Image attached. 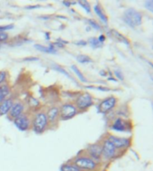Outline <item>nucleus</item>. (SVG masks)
Here are the masks:
<instances>
[{
  "mask_svg": "<svg viewBox=\"0 0 153 171\" xmlns=\"http://www.w3.org/2000/svg\"><path fill=\"white\" fill-rule=\"evenodd\" d=\"M123 21L130 27H137L142 23V14L133 8L127 9L123 14Z\"/></svg>",
  "mask_w": 153,
  "mask_h": 171,
  "instance_id": "nucleus-1",
  "label": "nucleus"
},
{
  "mask_svg": "<svg viewBox=\"0 0 153 171\" xmlns=\"http://www.w3.org/2000/svg\"><path fill=\"white\" fill-rule=\"evenodd\" d=\"M48 118H47V114L45 112H39L35 115L34 118H33V130L36 133H42L43 131H45L47 126H48Z\"/></svg>",
  "mask_w": 153,
  "mask_h": 171,
  "instance_id": "nucleus-2",
  "label": "nucleus"
},
{
  "mask_svg": "<svg viewBox=\"0 0 153 171\" xmlns=\"http://www.w3.org/2000/svg\"><path fill=\"white\" fill-rule=\"evenodd\" d=\"M93 104L92 95L89 93L81 94L76 99V106L80 110H86Z\"/></svg>",
  "mask_w": 153,
  "mask_h": 171,
  "instance_id": "nucleus-3",
  "label": "nucleus"
},
{
  "mask_svg": "<svg viewBox=\"0 0 153 171\" xmlns=\"http://www.w3.org/2000/svg\"><path fill=\"white\" fill-rule=\"evenodd\" d=\"M77 113V108L72 104H63L59 110V116L62 119H70Z\"/></svg>",
  "mask_w": 153,
  "mask_h": 171,
  "instance_id": "nucleus-4",
  "label": "nucleus"
},
{
  "mask_svg": "<svg viewBox=\"0 0 153 171\" xmlns=\"http://www.w3.org/2000/svg\"><path fill=\"white\" fill-rule=\"evenodd\" d=\"M116 104H117V98L116 97H114V96L108 97L99 104L98 110L102 113H107V112H110L116 106Z\"/></svg>",
  "mask_w": 153,
  "mask_h": 171,
  "instance_id": "nucleus-5",
  "label": "nucleus"
},
{
  "mask_svg": "<svg viewBox=\"0 0 153 171\" xmlns=\"http://www.w3.org/2000/svg\"><path fill=\"white\" fill-rule=\"evenodd\" d=\"M74 163H75V166L78 167L79 169H84V170H92L96 167V163L92 159L86 158V157L77 158Z\"/></svg>",
  "mask_w": 153,
  "mask_h": 171,
  "instance_id": "nucleus-6",
  "label": "nucleus"
},
{
  "mask_svg": "<svg viewBox=\"0 0 153 171\" xmlns=\"http://www.w3.org/2000/svg\"><path fill=\"white\" fill-rule=\"evenodd\" d=\"M14 123L15 127L19 130H21V131H26L30 128L31 121H30L29 118L26 115H20L19 117H17V118H14Z\"/></svg>",
  "mask_w": 153,
  "mask_h": 171,
  "instance_id": "nucleus-7",
  "label": "nucleus"
},
{
  "mask_svg": "<svg viewBox=\"0 0 153 171\" xmlns=\"http://www.w3.org/2000/svg\"><path fill=\"white\" fill-rule=\"evenodd\" d=\"M101 152L103 153V155L108 158V159H111L114 157L115 153H116V147L114 146V144L110 141L108 140H106L104 144H103V147L101 149Z\"/></svg>",
  "mask_w": 153,
  "mask_h": 171,
  "instance_id": "nucleus-8",
  "label": "nucleus"
},
{
  "mask_svg": "<svg viewBox=\"0 0 153 171\" xmlns=\"http://www.w3.org/2000/svg\"><path fill=\"white\" fill-rule=\"evenodd\" d=\"M108 140L112 142L116 148H123V147H126V146L130 143V140H129L128 138L117 137V136H109V137H108Z\"/></svg>",
  "mask_w": 153,
  "mask_h": 171,
  "instance_id": "nucleus-9",
  "label": "nucleus"
},
{
  "mask_svg": "<svg viewBox=\"0 0 153 171\" xmlns=\"http://www.w3.org/2000/svg\"><path fill=\"white\" fill-rule=\"evenodd\" d=\"M23 110H24V106H23V104L22 103L17 102L15 104H13V105H12V107L10 109V112H9L10 117H12L14 118L19 117L20 115H22Z\"/></svg>",
  "mask_w": 153,
  "mask_h": 171,
  "instance_id": "nucleus-10",
  "label": "nucleus"
},
{
  "mask_svg": "<svg viewBox=\"0 0 153 171\" xmlns=\"http://www.w3.org/2000/svg\"><path fill=\"white\" fill-rule=\"evenodd\" d=\"M127 122L125 120H123L122 118H117L112 126H111V128L115 131H118V132H125L127 129H128V127H127Z\"/></svg>",
  "mask_w": 153,
  "mask_h": 171,
  "instance_id": "nucleus-11",
  "label": "nucleus"
},
{
  "mask_svg": "<svg viewBox=\"0 0 153 171\" xmlns=\"http://www.w3.org/2000/svg\"><path fill=\"white\" fill-rule=\"evenodd\" d=\"M13 105L12 99H5L2 103H0V116H4L10 112V109Z\"/></svg>",
  "mask_w": 153,
  "mask_h": 171,
  "instance_id": "nucleus-12",
  "label": "nucleus"
},
{
  "mask_svg": "<svg viewBox=\"0 0 153 171\" xmlns=\"http://www.w3.org/2000/svg\"><path fill=\"white\" fill-rule=\"evenodd\" d=\"M58 116H59V109L58 107H52L48 110L47 113L48 121H49L50 123H54Z\"/></svg>",
  "mask_w": 153,
  "mask_h": 171,
  "instance_id": "nucleus-13",
  "label": "nucleus"
},
{
  "mask_svg": "<svg viewBox=\"0 0 153 171\" xmlns=\"http://www.w3.org/2000/svg\"><path fill=\"white\" fill-rule=\"evenodd\" d=\"M89 152L91 153L92 157H94L95 159H99L102 152H101V148L98 145V144H93L91 145L89 148Z\"/></svg>",
  "mask_w": 153,
  "mask_h": 171,
  "instance_id": "nucleus-14",
  "label": "nucleus"
},
{
  "mask_svg": "<svg viewBox=\"0 0 153 171\" xmlns=\"http://www.w3.org/2000/svg\"><path fill=\"white\" fill-rule=\"evenodd\" d=\"M94 11L97 14V15L98 16V18L102 21V22L105 23V24H108V18H107L106 14H104L103 10L101 9V7L99 5H95L94 6Z\"/></svg>",
  "mask_w": 153,
  "mask_h": 171,
  "instance_id": "nucleus-15",
  "label": "nucleus"
},
{
  "mask_svg": "<svg viewBox=\"0 0 153 171\" xmlns=\"http://www.w3.org/2000/svg\"><path fill=\"white\" fill-rule=\"evenodd\" d=\"M9 94H10V89L8 86H0V103L5 101Z\"/></svg>",
  "mask_w": 153,
  "mask_h": 171,
  "instance_id": "nucleus-16",
  "label": "nucleus"
},
{
  "mask_svg": "<svg viewBox=\"0 0 153 171\" xmlns=\"http://www.w3.org/2000/svg\"><path fill=\"white\" fill-rule=\"evenodd\" d=\"M35 47H36L37 49H39V51L44 52V53H48V54H56V53H57L56 50H55V48H54V46H53L52 45H50L48 47H46V46H40V45H36Z\"/></svg>",
  "mask_w": 153,
  "mask_h": 171,
  "instance_id": "nucleus-17",
  "label": "nucleus"
},
{
  "mask_svg": "<svg viewBox=\"0 0 153 171\" xmlns=\"http://www.w3.org/2000/svg\"><path fill=\"white\" fill-rule=\"evenodd\" d=\"M111 33H112V34H113V36H114L117 39H118L119 41L125 43L126 45H129V41L125 38V37H123L122 34H120V33H119V32H117V30L113 29V30L111 31Z\"/></svg>",
  "mask_w": 153,
  "mask_h": 171,
  "instance_id": "nucleus-18",
  "label": "nucleus"
},
{
  "mask_svg": "<svg viewBox=\"0 0 153 171\" xmlns=\"http://www.w3.org/2000/svg\"><path fill=\"white\" fill-rule=\"evenodd\" d=\"M61 171H80V169L75 165L65 164L61 167Z\"/></svg>",
  "mask_w": 153,
  "mask_h": 171,
  "instance_id": "nucleus-19",
  "label": "nucleus"
},
{
  "mask_svg": "<svg viewBox=\"0 0 153 171\" xmlns=\"http://www.w3.org/2000/svg\"><path fill=\"white\" fill-rule=\"evenodd\" d=\"M71 68H72V70H73L74 71V73H75V74H76V75L78 76V78L80 79V80H81V81H83V82H87V80H86V79L84 78V76L83 75V73H82V72H81V71L79 70V69H78V68L76 67V66L73 65V66H72Z\"/></svg>",
  "mask_w": 153,
  "mask_h": 171,
  "instance_id": "nucleus-20",
  "label": "nucleus"
},
{
  "mask_svg": "<svg viewBox=\"0 0 153 171\" xmlns=\"http://www.w3.org/2000/svg\"><path fill=\"white\" fill-rule=\"evenodd\" d=\"M77 61L81 63H86V62H92L91 58L87 56H84V55H80L77 56Z\"/></svg>",
  "mask_w": 153,
  "mask_h": 171,
  "instance_id": "nucleus-21",
  "label": "nucleus"
},
{
  "mask_svg": "<svg viewBox=\"0 0 153 171\" xmlns=\"http://www.w3.org/2000/svg\"><path fill=\"white\" fill-rule=\"evenodd\" d=\"M79 4L87 13H91V5L87 1H79Z\"/></svg>",
  "mask_w": 153,
  "mask_h": 171,
  "instance_id": "nucleus-22",
  "label": "nucleus"
},
{
  "mask_svg": "<svg viewBox=\"0 0 153 171\" xmlns=\"http://www.w3.org/2000/svg\"><path fill=\"white\" fill-rule=\"evenodd\" d=\"M89 42H90V44L92 45L93 47H99V46H101V45H102V43H100V42L98 41V39L96 38H90Z\"/></svg>",
  "mask_w": 153,
  "mask_h": 171,
  "instance_id": "nucleus-23",
  "label": "nucleus"
},
{
  "mask_svg": "<svg viewBox=\"0 0 153 171\" xmlns=\"http://www.w3.org/2000/svg\"><path fill=\"white\" fill-rule=\"evenodd\" d=\"M53 68H54L55 70H58V71H59L60 73H63V74H64V75H65L66 77H68V78H70L71 80H73V79H72V77H71V76H70V75H69L68 73H66V71H65L64 70H63L62 68H60L59 66H53Z\"/></svg>",
  "mask_w": 153,
  "mask_h": 171,
  "instance_id": "nucleus-24",
  "label": "nucleus"
},
{
  "mask_svg": "<svg viewBox=\"0 0 153 171\" xmlns=\"http://www.w3.org/2000/svg\"><path fill=\"white\" fill-rule=\"evenodd\" d=\"M89 24L92 25V27L95 28V29H97V30L100 29V26H99L96 22H94V21H92V20H89Z\"/></svg>",
  "mask_w": 153,
  "mask_h": 171,
  "instance_id": "nucleus-25",
  "label": "nucleus"
},
{
  "mask_svg": "<svg viewBox=\"0 0 153 171\" xmlns=\"http://www.w3.org/2000/svg\"><path fill=\"white\" fill-rule=\"evenodd\" d=\"M6 79V72L5 71H0V84H2Z\"/></svg>",
  "mask_w": 153,
  "mask_h": 171,
  "instance_id": "nucleus-26",
  "label": "nucleus"
},
{
  "mask_svg": "<svg viewBox=\"0 0 153 171\" xmlns=\"http://www.w3.org/2000/svg\"><path fill=\"white\" fill-rule=\"evenodd\" d=\"M8 38V35L5 32H0V42L5 41Z\"/></svg>",
  "mask_w": 153,
  "mask_h": 171,
  "instance_id": "nucleus-27",
  "label": "nucleus"
},
{
  "mask_svg": "<svg viewBox=\"0 0 153 171\" xmlns=\"http://www.w3.org/2000/svg\"><path fill=\"white\" fill-rule=\"evenodd\" d=\"M14 26L13 25H6V26H0V32H4L5 30L11 29Z\"/></svg>",
  "mask_w": 153,
  "mask_h": 171,
  "instance_id": "nucleus-28",
  "label": "nucleus"
},
{
  "mask_svg": "<svg viewBox=\"0 0 153 171\" xmlns=\"http://www.w3.org/2000/svg\"><path fill=\"white\" fill-rule=\"evenodd\" d=\"M115 74H116V76H117L120 80H123V74L121 71H119V70H116V71H115Z\"/></svg>",
  "mask_w": 153,
  "mask_h": 171,
  "instance_id": "nucleus-29",
  "label": "nucleus"
},
{
  "mask_svg": "<svg viewBox=\"0 0 153 171\" xmlns=\"http://www.w3.org/2000/svg\"><path fill=\"white\" fill-rule=\"evenodd\" d=\"M146 7L150 10V11H152V1H148L146 4H145Z\"/></svg>",
  "mask_w": 153,
  "mask_h": 171,
  "instance_id": "nucleus-30",
  "label": "nucleus"
},
{
  "mask_svg": "<svg viewBox=\"0 0 153 171\" xmlns=\"http://www.w3.org/2000/svg\"><path fill=\"white\" fill-rule=\"evenodd\" d=\"M98 41H99L100 43H103V42H104V40H105V36L100 35V36H99V38H98Z\"/></svg>",
  "mask_w": 153,
  "mask_h": 171,
  "instance_id": "nucleus-31",
  "label": "nucleus"
}]
</instances>
